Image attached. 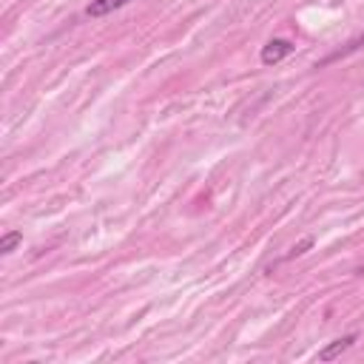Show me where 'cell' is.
<instances>
[{"label":"cell","instance_id":"6da1fadb","mask_svg":"<svg viewBox=\"0 0 364 364\" xmlns=\"http://www.w3.org/2000/svg\"><path fill=\"white\" fill-rule=\"evenodd\" d=\"M294 52H296V46L290 43V40H285V38H273V40H268V43L262 46L259 60H262V66H276V63H282L285 57H290Z\"/></svg>","mask_w":364,"mask_h":364},{"label":"cell","instance_id":"5b68a950","mask_svg":"<svg viewBox=\"0 0 364 364\" xmlns=\"http://www.w3.org/2000/svg\"><path fill=\"white\" fill-rule=\"evenodd\" d=\"M23 242V234L20 231H9V234H3L0 236V253L3 257H9V253H15V248Z\"/></svg>","mask_w":364,"mask_h":364},{"label":"cell","instance_id":"3957f363","mask_svg":"<svg viewBox=\"0 0 364 364\" xmlns=\"http://www.w3.org/2000/svg\"><path fill=\"white\" fill-rule=\"evenodd\" d=\"M361 49H364V34H358V38H353L347 46L336 49L333 54H327L324 60H319V63H316V68H324V66H331V63H339V60H344V57H350V54H356V52H361Z\"/></svg>","mask_w":364,"mask_h":364},{"label":"cell","instance_id":"7a4b0ae2","mask_svg":"<svg viewBox=\"0 0 364 364\" xmlns=\"http://www.w3.org/2000/svg\"><path fill=\"white\" fill-rule=\"evenodd\" d=\"M356 342H358V336H356V333H347V336H342V339H333L327 347H321V350H319V361H333V358H339V356H342V353H347Z\"/></svg>","mask_w":364,"mask_h":364},{"label":"cell","instance_id":"8992f818","mask_svg":"<svg viewBox=\"0 0 364 364\" xmlns=\"http://www.w3.org/2000/svg\"><path fill=\"white\" fill-rule=\"evenodd\" d=\"M313 248V236H305L299 245H294V248H290V253H287V257H285V262H290V259H299V257H305V253Z\"/></svg>","mask_w":364,"mask_h":364},{"label":"cell","instance_id":"277c9868","mask_svg":"<svg viewBox=\"0 0 364 364\" xmlns=\"http://www.w3.org/2000/svg\"><path fill=\"white\" fill-rule=\"evenodd\" d=\"M131 0H91V3L86 6V17H105V15H112L123 6H128Z\"/></svg>","mask_w":364,"mask_h":364}]
</instances>
